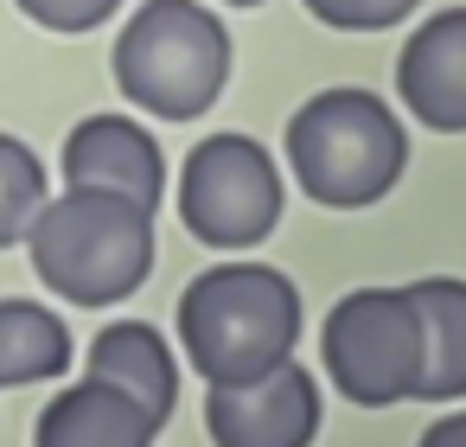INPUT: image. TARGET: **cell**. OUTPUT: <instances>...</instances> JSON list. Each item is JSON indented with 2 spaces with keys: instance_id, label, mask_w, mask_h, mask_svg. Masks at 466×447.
Instances as JSON below:
<instances>
[{
  "instance_id": "4",
  "label": "cell",
  "mask_w": 466,
  "mask_h": 447,
  "mask_svg": "<svg viewBox=\"0 0 466 447\" xmlns=\"http://www.w3.org/2000/svg\"><path fill=\"white\" fill-rule=\"evenodd\" d=\"M116 90L154 122H198L230 84V33L205 0H147L116 33Z\"/></svg>"
},
{
  "instance_id": "17",
  "label": "cell",
  "mask_w": 466,
  "mask_h": 447,
  "mask_svg": "<svg viewBox=\"0 0 466 447\" xmlns=\"http://www.w3.org/2000/svg\"><path fill=\"white\" fill-rule=\"evenodd\" d=\"M415 447H466V409H447L441 422H428Z\"/></svg>"
},
{
  "instance_id": "9",
  "label": "cell",
  "mask_w": 466,
  "mask_h": 447,
  "mask_svg": "<svg viewBox=\"0 0 466 447\" xmlns=\"http://www.w3.org/2000/svg\"><path fill=\"white\" fill-rule=\"evenodd\" d=\"M396 97L428 135H466V7H441L402 39Z\"/></svg>"
},
{
  "instance_id": "6",
  "label": "cell",
  "mask_w": 466,
  "mask_h": 447,
  "mask_svg": "<svg viewBox=\"0 0 466 447\" xmlns=\"http://www.w3.org/2000/svg\"><path fill=\"white\" fill-rule=\"evenodd\" d=\"M179 224L205 243V249H224V256H243L256 243L275 237L281 224V167L262 141L224 128V135H205L186 167H179Z\"/></svg>"
},
{
  "instance_id": "10",
  "label": "cell",
  "mask_w": 466,
  "mask_h": 447,
  "mask_svg": "<svg viewBox=\"0 0 466 447\" xmlns=\"http://www.w3.org/2000/svg\"><path fill=\"white\" fill-rule=\"evenodd\" d=\"M84 371H90L96 383H109V390L135 396V402L167 428V415H173V402H179V358H173V345L160 339L154 320H109V326L90 339Z\"/></svg>"
},
{
  "instance_id": "13",
  "label": "cell",
  "mask_w": 466,
  "mask_h": 447,
  "mask_svg": "<svg viewBox=\"0 0 466 447\" xmlns=\"http://www.w3.org/2000/svg\"><path fill=\"white\" fill-rule=\"evenodd\" d=\"M71 371V326L52 313V300L0 294V390L58 383Z\"/></svg>"
},
{
  "instance_id": "7",
  "label": "cell",
  "mask_w": 466,
  "mask_h": 447,
  "mask_svg": "<svg viewBox=\"0 0 466 447\" xmlns=\"http://www.w3.org/2000/svg\"><path fill=\"white\" fill-rule=\"evenodd\" d=\"M319 422H326V396L300 358L275 364L268 377L205 390L211 447H313Z\"/></svg>"
},
{
  "instance_id": "14",
  "label": "cell",
  "mask_w": 466,
  "mask_h": 447,
  "mask_svg": "<svg viewBox=\"0 0 466 447\" xmlns=\"http://www.w3.org/2000/svg\"><path fill=\"white\" fill-rule=\"evenodd\" d=\"M46 198H52L46 192V160L20 135L0 128V249L26 243V230H33V218H39Z\"/></svg>"
},
{
  "instance_id": "3",
  "label": "cell",
  "mask_w": 466,
  "mask_h": 447,
  "mask_svg": "<svg viewBox=\"0 0 466 447\" xmlns=\"http://www.w3.org/2000/svg\"><path fill=\"white\" fill-rule=\"evenodd\" d=\"M288 173L326 211H370L409 173V128L377 90H313L288 116Z\"/></svg>"
},
{
  "instance_id": "18",
  "label": "cell",
  "mask_w": 466,
  "mask_h": 447,
  "mask_svg": "<svg viewBox=\"0 0 466 447\" xmlns=\"http://www.w3.org/2000/svg\"><path fill=\"white\" fill-rule=\"evenodd\" d=\"M224 7H262V0H224Z\"/></svg>"
},
{
  "instance_id": "15",
  "label": "cell",
  "mask_w": 466,
  "mask_h": 447,
  "mask_svg": "<svg viewBox=\"0 0 466 447\" xmlns=\"http://www.w3.org/2000/svg\"><path fill=\"white\" fill-rule=\"evenodd\" d=\"M300 7L332 33H390L421 7V0H300Z\"/></svg>"
},
{
  "instance_id": "5",
  "label": "cell",
  "mask_w": 466,
  "mask_h": 447,
  "mask_svg": "<svg viewBox=\"0 0 466 447\" xmlns=\"http://www.w3.org/2000/svg\"><path fill=\"white\" fill-rule=\"evenodd\" d=\"M326 377L358 409H396L421 396V313L409 288H351L319 326Z\"/></svg>"
},
{
  "instance_id": "11",
  "label": "cell",
  "mask_w": 466,
  "mask_h": 447,
  "mask_svg": "<svg viewBox=\"0 0 466 447\" xmlns=\"http://www.w3.org/2000/svg\"><path fill=\"white\" fill-rule=\"evenodd\" d=\"M154 434H160V422L135 396H122L96 377L58 390L33 422V447H154Z\"/></svg>"
},
{
  "instance_id": "16",
  "label": "cell",
  "mask_w": 466,
  "mask_h": 447,
  "mask_svg": "<svg viewBox=\"0 0 466 447\" xmlns=\"http://www.w3.org/2000/svg\"><path fill=\"white\" fill-rule=\"evenodd\" d=\"M14 7L33 20V26H46V33H58V39H77V33H96L122 0H14Z\"/></svg>"
},
{
  "instance_id": "8",
  "label": "cell",
  "mask_w": 466,
  "mask_h": 447,
  "mask_svg": "<svg viewBox=\"0 0 466 447\" xmlns=\"http://www.w3.org/2000/svg\"><path fill=\"white\" fill-rule=\"evenodd\" d=\"M58 173L77 192H116L141 211H160V198H167V154H160L154 128L135 116H109V109L84 116L65 135Z\"/></svg>"
},
{
  "instance_id": "2",
  "label": "cell",
  "mask_w": 466,
  "mask_h": 447,
  "mask_svg": "<svg viewBox=\"0 0 466 447\" xmlns=\"http://www.w3.org/2000/svg\"><path fill=\"white\" fill-rule=\"evenodd\" d=\"M26 256L46 294L71 300V307H122L128 294L147 288L154 262H160V237H154V211L116 198V192H52L26 230Z\"/></svg>"
},
{
  "instance_id": "12",
  "label": "cell",
  "mask_w": 466,
  "mask_h": 447,
  "mask_svg": "<svg viewBox=\"0 0 466 447\" xmlns=\"http://www.w3.org/2000/svg\"><path fill=\"white\" fill-rule=\"evenodd\" d=\"M409 300L421 313V396L415 402H460L466 396V281L421 275L409 281Z\"/></svg>"
},
{
  "instance_id": "1",
  "label": "cell",
  "mask_w": 466,
  "mask_h": 447,
  "mask_svg": "<svg viewBox=\"0 0 466 447\" xmlns=\"http://www.w3.org/2000/svg\"><path fill=\"white\" fill-rule=\"evenodd\" d=\"M173 320H179V345H186L192 371L205 377V390H224V383L268 377L275 364L294 358L300 288L275 262L230 256V262H211L205 275L186 281Z\"/></svg>"
}]
</instances>
